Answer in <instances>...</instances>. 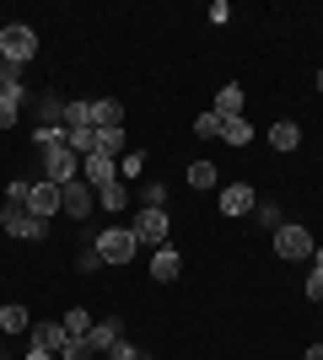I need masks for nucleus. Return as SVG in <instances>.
<instances>
[{
    "label": "nucleus",
    "mask_w": 323,
    "mask_h": 360,
    "mask_svg": "<svg viewBox=\"0 0 323 360\" xmlns=\"http://www.w3.org/2000/svg\"><path fill=\"white\" fill-rule=\"evenodd\" d=\"M210 22H215V27H221V22H232V6H227V0H215V6H210Z\"/></svg>",
    "instance_id": "obj_35"
},
{
    "label": "nucleus",
    "mask_w": 323,
    "mask_h": 360,
    "mask_svg": "<svg viewBox=\"0 0 323 360\" xmlns=\"http://www.w3.org/2000/svg\"><path fill=\"white\" fill-rule=\"evenodd\" d=\"M129 231H135V242L140 248H162V242H167V231H172V221H167V210H140L135 221H129Z\"/></svg>",
    "instance_id": "obj_5"
},
{
    "label": "nucleus",
    "mask_w": 323,
    "mask_h": 360,
    "mask_svg": "<svg viewBox=\"0 0 323 360\" xmlns=\"http://www.w3.org/2000/svg\"><path fill=\"white\" fill-rule=\"evenodd\" d=\"M27 210L44 215V221H49V215H60V183H32V188H27Z\"/></svg>",
    "instance_id": "obj_9"
},
{
    "label": "nucleus",
    "mask_w": 323,
    "mask_h": 360,
    "mask_svg": "<svg viewBox=\"0 0 323 360\" xmlns=\"http://www.w3.org/2000/svg\"><path fill=\"white\" fill-rule=\"evenodd\" d=\"M81 183H92V188H108V183H119V162L92 150V156H81Z\"/></svg>",
    "instance_id": "obj_7"
},
{
    "label": "nucleus",
    "mask_w": 323,
    "mask_h": 360,
    "mask_svg": "<svg viewBox=\"0 0 323 360\" xmlns=\"http://www.w3.org/2000/svg\"><path fill=\"white\" fill-rule=\"evenodd\" d=\"M6 91H22V86H6V75H0V97H6Z\"/></svg>",
    "instance_id": "obj_39"
},
{
    "label": "nucleus",
    "mask_w": 323,
    "mask_h": 360,
    "mask_svg": "<svg viewBox=\"0 0 323 360\" xmlns=\"http://www.w3.org/2000/svg\"><path fill=\"white\" fill-rule=\"evenodd\" d=\"M92 355H97V349L87 345V339H70V345L60 349V360H92Z\"/></svg>",
    "instance_id": "obj_30"
},
{
    "label": "nucleus",
    "mask_w": 323,
    "mask_h": 360,
    "mask_svg": "<svg viewBox=\"0 0 323 360\" xmlns=\"http://www.w3.org/2000/svg\"><path fill=\"white\" fill-rule=\"evenodd\" d=\"M140 210H167V188L162 183H140Z\"/></svg>",
    "instance_id": "obj_24"
},
{
    "label": "nucleus",
    "mask_w": 323,
    "mask_h": 360,
    "mask_svg": "<svg viewBox=\"0 0 323 360\" xmlns=\"http://www.w3.org/2000/svg\"><path fill=\"white\" fill-rule=\"evenodd\" d=\"M27 188H32L27 178H16V183H6V210H27Z\"/></svg>",
    "instance_id": "obj_27"
},
{
    "label": "nucleus",
    "mask_w": 323,
    "mask_h": 360,
    "mask_svg": "<svg viewBox=\"0 0 323 360\" xmlns=\"http://www.w3.org/2000/svg\"><path fill=\"white\" fill-rule=\"evenodd\" d=\"M76 264H81V269H103V253H97V242H92V248H87V253L76 258Z\"/></svg>",
    "instance_id": "obj_33"
},
{
    "label": "nucleus",
    "mask_w": 323,
    "mask_h": 360,
    "mask_svg": "<svg viewBox=\"0 0 323 360\" xmlns=\"http://www.w3.org/2000/svg\"><path fill=\"white\" fill-rule=\"evenodd\" d=\"M65 129H92V103H65Z\"/></svg>",
    "instance_id": "obj_23"
},
{
    "label": "nucleus",
    "mask_w": 323,
    "mask_h": 360,
    "mask_svg": "<svg viewBox=\"0 0 323 360\" xmlns=\"http://www.w3.org/2000/svg\"><path fill=\"white\" fill-rule=\"evenodd\" d=\"M27 323H32L27 307H16V301H6V307H0V328H6V333H27Z\"/></svg>",
    "instance_id": "obj_17"
},
{
    "label": "nucleus",
    "mask_w": 323,
    "mask_h": 360,
    "mask_svg": "<svg viewBox=\"0 0 323 360\" xmlns=\"http://www.w3.org/2000/svg\"><path fill=\"white\" fill-rule=\"evenodd\" d=\"M248 210H253V188H248V183L221 188V215H248Z\"/></svg>",
    "instance_id": "obj_13"
},
{
    "label": "nucleus",
    "mask_w": 323,
    "mask_h": 360,
    "mask_svg": "<svg viewBox=\"0 0 323 360\" xmlns=\"http://www.w3.org/2000/svg\"><path fill=\"white\" fill-rule=\"evenodd\" d=\"M65 146L76 150V156H92V150H97V129H70V140H65Z\"/></svg>",
    "instance_id": "obj_25"
},
{
    "label": "nucleus",
    "mask_w": 323,
    "mask_h": 360,
    "mask_svg": "<svg viewBox=\"0 0 323 360\" xmlns=\"http://www.w3.org/2000/svg\"><path fill=\"white\" fill-rule=\"evenodd\" d=\"M194 135H205V140H210V135H221V113H215V108L194 119Z\"/></svg>",
    "instance_id": "obj_29"
},
{
    "label": "nucleus",
    "mask_w": 323,
    "mask_h": 360,
    "mask_svg": "<svg viewBox=\"0 0 323 360\" xmlns=\"http://www.w3.org/2000/svg\"><path fill=\"white\" fill-rule=\"evenodd\" d=\"M60 210L65 215H70V221H87V215H92L97 210V194H92V183H65V188H60Z\"/></svg>",
    "instance_id": "obj_6"
},
{
    "label": "nucleus",
    "mask_w": 323,
    "mask_h": 360,
    "mask_svg": "<svg viewBox=\"0 0 323 360\" xmlns=\"http://www.w3.org/2000/svg\"><path fill=\"white\" fill-rule=\"evenodd\" d=\"M97 205H103V210H113V215H119L124 205H129V188H124V183H108V188H97Z\"/></svg>",
    "instance_id": "obj_20"
},
{
    "label": "nucleus",
    "mask_w": 323,
    "mask_h": 360,
    "mask_svg": "<svg viewBox=\"0 0 323 360\" xmlns=\"http://www.w3.org/2000/svg\"><path fill=\"white\" fill-rule=\"evenodd\" d=\"M146 172V156L140 150H124V178H140Z\"/></svg>",
    "instance_id": "obj_32"
},
{
    "label": "nucleus",
    "mask_w": 323,
    "mask_h": 360,
    "mask_svg": "<svg viewBox=\"0 0 323 360\" xmlns=\"http://www.w3.org/2000/svg\"><path fill=\"white\" fill-rule=\"evenodd\" d=\"M189 183H194V188H215V167L210 162H194V167H189Z\"/></svg>",
    "instance_id": "obj_28"
},
{
    "label": "nucleus",
    "mask_w": 323,
    "mask_h": 360,
    "mask_svg": "<svg viewBox=\"0 0 323 360\" xmlns=\"http://www.w3.org/2000/svg\"><path fill=\"white\" fill-rule=\"evenodd\" d=\"M81 178V156L70 146H44V183H76Z\"/></svg>",
    "instance_id": "obj_3"
},
{
    "label": "nucleus",
    "mask_w": 323,
    "mask_h": 360,
    "mask_svg": "<svg viewBox=\"0 0 323 360\" xmlns=\"http://www.w3.org/2000/svg\"><path fill=\"white\" fill-rule=\"evenodd\" d=\"M32 54H38V32H32L27 22H11V27H0V60H6V65H22V70H27Z\"/></svg>",
    "instance_id": "obj_1"
},
{
    "label": "nucleus",
    "mask_w": 323,
    "mask_h": 360,
    "mask_svg": "<svg viewBox=\"0 0 323 360\" xmlns=\"http://www.w3.org/2000/svg\"><path fill=\"white\" fill-rule=\"evenodd\" d=\"M318 345H323V339H318Z\"/></svg>",
    "instance_id": "obj_41"
},
{
    "label": "nucleus",
    "mask_w": 323,
    "mask_h": 360,
    "mask_svg": "<svg viewBox=\"0 0 323 360\" xmlns=\"http://www.w3.org/2000/svg\"><path fill=\"white\" fill-rule=\"evenodd\" d=\"M312 269H323V248H312Z\"/></svg>",
    "instance_id": "obj_38"
},
{
    "label": "nucleus",
    "mask_w": 323,
    "mask_h": 360,
    "mask_svg": "<svg viewBox=\"0 0 323 360\" xmlns=\"http://www.w3.org/2000/svg\"><path fill=\"white\" fill-rule=\"evenodd\" d=\"M119 339H124V328H119V317H97V323H92V333H87V345H92L97 355H108V349L119 345Z\"/></svg>",
    "instance_id": "obj_11"
},
{
    "label": "nucleus",
    "mask_w": 323,
    "mask_h": 360,
    "mask_svg": "<svg viewBox=\"0 0 323 360\" xmlns=\"http://www.w3.org/2000/svg\"><path fill=\"white\" fill-rule=\"evenodd\" d=\"M6 231L22 242H44L49 237V221L44 215H32V210H6Z\"/></svg>",
    "instance_id": "obj_8"
},
{
    "label": "nucleus",
    "mask_w": 323,
    "mask_h": 360,
    "mask_svg": "<svg viewBox=\"0 0 323 360\" xmlns=\"http://www.w3.org/2000/svg\"><path fill=\"white\" fill-rule=\"evenodd\" d=\"M27 103V91H6L0 97V129H16V108Z\"/></svg>",
    "instance_id": "obj_22"
},
{
    "label": "nucleus",
    "mask_w": 323,
    "mask_h": 360,
    "mask_svg": "<svg viewBox=\"0 0 323 360\" xmlns=\"http://www.w3.org/2000/svg\"><path fill=\"white\" fill-rule=\"evenodd\" d=\"M243 86H237V81H227V86L215 91V113H221V119H243Z\"/></svg>",
    "instance_id": "obj_14"
},
{
    "label": "nucleus",
    "mask_w": 323,
    "mask_h": 360,
    "mask_svg": "<svg viewBox=\"0 0 323 360\" xmlns=\"http://www.w3.org/2000/svg\"><path fill=\"white\" fill-rule=\"evenodd\" d=\"M92 323H97V317H92V312H81V307H76V312H65V317H60V328L70 333V339H87V333H92Z\"/></svg>",
    "instance_id": "obj_18"
},
{
    "label": "nucleus",
    "mask_w": 323,
    "mask_h": 360,
    "mask_svg": "<svg viewBox=\"0 0 323 360\" xmlns=\"http://www.w3.org/2000/svg\"><path fill=\"white\" fill-rule=\"evenodd\" d=\"M32 345L49 349V355H60V349L70 345V333H65L60 323H32Z\"/></svg>",
    "instance_id": "obj_12"
},
{
    "label": "nucleus",
    "mask_w": 323,
    "mask_h": 360,
    "mask_svg": "<svg viewBox=\"0 0 323 360\" xmlns=\"http://www.w3.org/2000/svg\"><path fill=\"white\" fill-rule=\"evenodd\" d=\"M92 129H124V108L108 97H92Z\"/></svg>",
    "instance_id": "obj_15"
},
{
    "label": "nucleus",
    "mask_w": 323,
    "mask_h": 360,
    "mask_svg": "<svg viewBox=\"0 0 323 360\" xmlns=\"http://www.w3.org/2000/svg\"><path fill=\"white\" fill-rule=\"evenodd\" d=\"M151 274L162 280V285H167V280H178V274H184V253H178L172 242H162V248L151 253Z\"/></svg>",
    "instance_id": "obj_10"
},
{
    "label": "nucleus",
    "mask_w": 323,
    "mask_h": 360,
    "mask_svg": "<svg viewBox=\"0 0 323 360\" xmlns=\"http://www.w3.org/2000/svg\"><path fill=\"white\" fill-rule=\"evenodd\" d=\"M97 253H103V264H129V258L140 253V242H135V231L129 226H108V231H97Z\"/></svg>",
    "instance_id": "obj_2"
},
{
    "label": "nucleus",
    "mask_w": 323,
    "mask_h": 360,
    "mask_svg": "<svg viewBox=\"0 0 323 360\" xmlns=\"http://www.w3.org/2000/svg\"><path fill=\"white\" fill-rule=\"evenodd\" d=\"M308 301H323V269L308 274Z\"/></svg>",
    "instance_id": "obj_34"
},
{
    "label": "nucleus",
    "mask_w": 323,
    "mask_h": 360,
    "mask_svg": "<svg viewBox=\"0 0 323 360\" xmlns=\"http://www.w3.org/2000/svg\"><path fill=\"white\" fill-rule=\"evenodd\" d=\"M97 150L119 162V150H124V129H97Z\"/></svg>",
    "instance_id": "obj_26"
},
{
    "label": "nucleus",
    "mask_w": 323,
    "mask_h": 360,
    "mask_svg": "<svg viewBox=\"0 0 323 360\" xmlns=\"http://www.w3.org/2000/svg\"><path fill=\"white\" fill-rule=\"evenodd\" d=\"M221 140H227V146H248V140H253V124L248 119H221Z\"/></svg>",
    "instance_id": "obj_19"
},
{
    "label": "nucleus",
    "mask_w": 323,
    "mask_h": 360,
    "mask_svg": "<svg viewBox=\"0 0 323 360\" xmlns=\"http://www.w3.org/2000/svg\"><path fill=\"white\" fill-rule=\"evenodd\" d=\"M27 360H60V355H49V349H38V345H32V349H27Z\"/></svg>",
    "instance_id": "obj_36"
},
{
    "label": "nucleus",
    "mask_w": 323,
    "mask_h": 360,
    "mask_svg": "<svg viewBox=\"0 0 323 360\" xmlns=\"http://www.w3.org/2000/svg\"><path fill=\"white\" fill-rule=\"evenodd\" d=\"M275 253H280V258H291V264L312 258V237H308V226H296V221H280V226H275Z\"/></svg>",
    "instance_id": "obj_4"
},
{
    "label": "nucleus",
    "mask_w": 323,
    "mask_h": 360,
    "mask_svg": "<svg viewBox=\"0 0 323 360\" xmlns=\"http://www.w3.org/2000/svg\"><path fill=\"white\" fill-rule=\"evenodd\" d=\"M38 119H44V129H65V103L60 97H44V103H38Z\"/></svg>",
    "instance_id": "obj_21"
},
{
    "label": "nucleus",
    "mask_w": 323,
    "mask_h": 360,
    "mask_svg": "<svg viewBox=\"0 0 323 360\" xmlns=\"http://www.w3.org/2000/svg\"><path fill=\"white\" fill-rule=\"evenodd\" d=\"M302 360H323V345H312V349H308V355H302Z\"/></svg>",
    "instance_id": "obj_37"
},
{
    "label": "nucleus",
    "mask_w": 323,
    "mask_h": 360,
    "mask_svg": "<svg viewBox=\"0 0 323 360\" xmlns=\"http://www.w3.org/2000/svg\"><path fill=\"white\" fill-rule=\"evenodd\" d=\"M318 91H323V70H318Z\"/></svg>",
    "instance_id": "obj_40"
},
{
    "label": "nucleus",
    "mask_w": 323,
    "mask_h": 360,
    "mask_svg": "<svg viewBox=\"0 0 323 360\" xmlns=\"http://www.w3.org/2000/svg\"><path fill=\"white\" fill-rule=\"evenodd\" d=\"M108 360H146V355H140V349H135V345H129V339H119V345L108 349Z\"/></svg>",
    "instance_id": "obj_31"
},
{
    "label": "nucleus",
    "mask_w": 323,
    "mask_h": 360,
    "mask_svg": "<svg viewBox=\"0 0 323 360\" xmlns=\"http://www.w3.org/2000/svg\"><path fill=\"white\" fill-rule=\"evenodd\" d=\"M270 146H275V150H296V146H302V129H296V124H286V119L270 124Z\"/></svg>",
    "instance_id": "obj_16"
}]
</instances>
